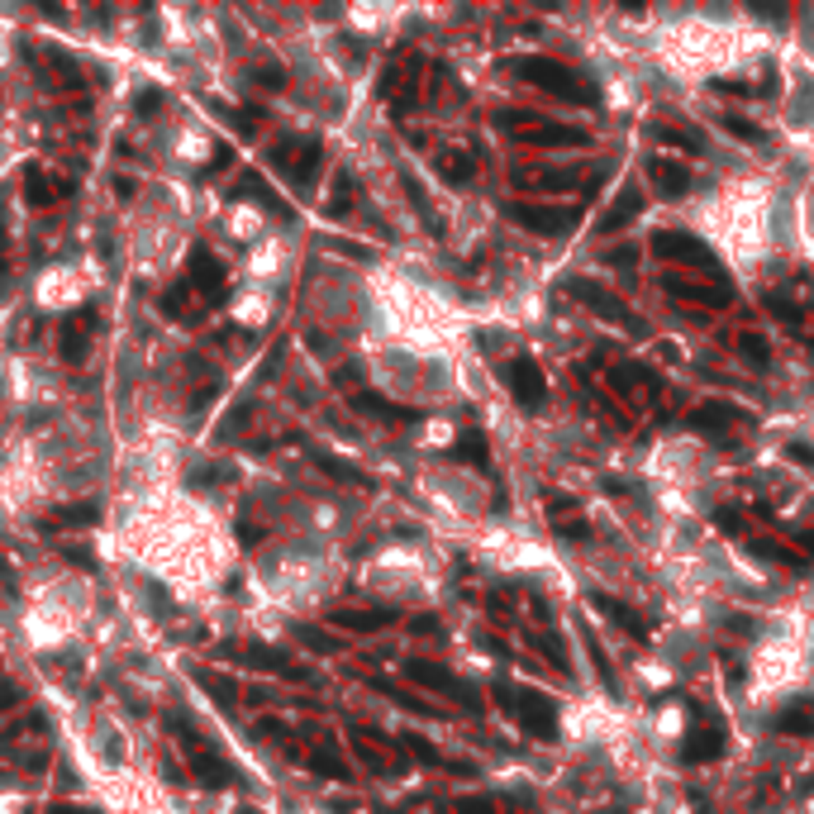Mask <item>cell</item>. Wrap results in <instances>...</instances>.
<instances>
[{"instance_id":"6da1fadb","label":"cell","mask_w":814,"mask_h":814,"mask_svg":"<svg viewBox=\"0 0 814 814\" xmlns=\"http://www.w3.org/2000/svg\"><path fill=\"white\" fill-rule=\"evenodd\" d=\"M509 72L529 77L533 86L553 91V95H562V101H582V105L596 101V86H586V81L576 77L567 62H558V58H515V62H509Z\"/></svg>"},{"instance_id":"7a4b0ae2","label":"cell","mask_w":814,"mask_h":814,"mask_svg":"<svg viewBox=\"0 0 814 814\" xmlns=\"http://www.w3.org/2000/svg\"><path fill=\"white\" fill-rule=\"evenodd\" d=\"M567 291H572L576 300H586V305H590V314H600V320H610L615 329H624V334H639V338L647 334V324H643V320H639V314H633V310H624V300H619V296H610V291H605V286H596V281H582V277H572V281H567Z\"/></svg>"},{"instance_id":"3957f363","label":"cell","mask_w":814,"mask_h":814,"mask_svg":"<svg viewBox=\"0 0 814 814\" xmlns=\"http://www.w3.org/2000/svg\"><path fill=\"white\" fill-rule=\"evenodd\" d=\"M501 700L519 714V724L529 729L533 738H558V705L548 696H538V691H509V686H501Z\"/></svg>"},{"instance_id":"277c9868","label":"cell","mask_w":814,"mask_h":814,"mask_svg":"<svg viewBox=\"0 0 814 814\" xmlns=\"http://www.w3.org/2000/svg\"><path fill=\"white\" fill-rule=\"evenodd\" d=\"M505 215L515 219V224L543 233V239H553V233H567L576 224V210H558V205H505Z\"/></svg>"},{"instance_id":"5b68a950","label":"cell","mask_w":814,"mask_h":814,"mask_svg":"<svg viewBox=\"0 0 814 814\" xmlns=\"http://www.w3.org/2000/svg\"><path fill=\"white\" fill-rule=\"evenodd\" d=\"M653 253L667 257V262H676V257H681V262H696V267H705V272H714V277H720V257H714L700 239H691V233H672V229L657 233V239H653Z\"/></svg>"},{"instance_id":"8992f818","label":"cell","mask_w":814,"mask_h":814,"mask_svg":"<svg viewBox=\"0 0 814 814\" xmlns=\"http://www.w3.org/2000/svg\"><path fill=\"white\" fill-rule=\"evenodd\" d=\"M186 286H191V291H200L205 300H219V296H224V267H219V257H215L205 243H196V248H191V262H186Z\"/></svg>"},{"instance_id":"52a82bcc","label":"cell","mask_w":814,"mask_h":814,"mask_svg":"<svg viewBox=\"0 0 814 814\" xmlns=\"http://www.w3.org/2000/svg\"><path fill=\"white\" fill-rule=\"evenodd\" d=\"M505 386H509V395H515L519 405H529V410L548 400V381H543V371H538L533 357H515V362L505 367Z\"/></svg>"},{"instance_id":"ba28073f","label":"cell","mask_w":814,"mask_h":814,"mask_svg":"<svg viewBox=\"0 0 814 814\" xmlns=\"http://www.w3.org/2000/svg\"><path fill=\"white\" fill-rule=\"evenodd\" d=\"M405 672H410V681H419V686H429V691H444V696H452V700H462L467 710H476V705H481L476 691H467L458 676H452L448 667H438V662H419V657H415Z\"/></svg>"},{"instance_id":"9c48e42d","label":"cell","mask_w":814,"mask_h":814,"mask_svg":"<svg viewBox=\"0 0 814 814\" xmlns=\"http://www.w3.org/2000/svg\"><path fill=\"white\" fill-rule=\"evenodd\" d=\"M186 748H191V777H196L200 786H210V791H219V786H229L233 781V771H229V762L219 757L210 743H200L196 734H186Z\"/></svg>"},{"instance_id":"30bf717a","label":"cell","mask_w":814,"mask_h":814,"mask_svg":"<svg viewBox=\"0 0 814 814\" xmlns=\"http://www.w3.org/2000/svg\"><path fill=\"white\" fill-rule=\"evenodd\" d=\"M743 419H748V415H743L738 405H724V400H705V405L691 410V429L710 434V438H729Z\"/></svg>"},{"instance_id":"8fae6325","label":"cell","mask_w":814,"mask_h":814,"mask_svg":"<svg viewBox=\"0 0 814 814\" xmlns=\"http://www.w3.org/2000/svg\"><path fill=\"white\" fill-rule=\"evenodd\" d=\"M724 753V729L720 724H696L681 743V762H714Z\"/></svg>"},{"instance_id":"7c38bea8","label":"cell","mask_w":814,"mask_h":814,"mask_svg":"<svg viewBox=\"0 0 814 814\" xmlns=\"http://www.w3.org/2000/svg\"><path fill=\"white\" fill-rule=\"evenodd\" d=\"M243 657L253 662L257 672H272V676H286V681H305V667L296 657L277 653V647H243Z\"/></svg>"},{"instance_id":"4fadbf2b","label":"cell","mask_w":814,"mask_h":814,"mask_svg":"<svg viewBox=\"0 0 814 814\" xmlns=\"http://www.w3.org/2000/svg\"><path fill=\"white\" fill-rule=\"evenodd\" d=\"M67 191H72V182H62V176H48L44 167H29V172H24V196H29V205H58Z\"/></svg>"},{"instance_id":"5bb4252c","label":"cell","mask_w":814,"mask_h":814,"mask_svg":"<svg viewBox=\"0 0 814 814\" xmlns=\"http://www.w3.org/2000/svg\"><path fill=\"white\" fill-rule=\"evenodd\" d=\"M590 605H596V610H605V615H610V619H615V624H619V629H629V633H633V639H647V633H653V629H647V624H643V619H639V615H633V610H629V605H624V600L605 596V590H590Z\"/></svg>"},{"instance_id":"9a60e30c","label":"cell","mask_w":814,"mask_h":814,"mask_svg":"<svg viewBox=\"0 0 814 814\" xmlns=\"http://www.w3.org/2000/svg\"><path fill=\"white\" fill-rule=\"evenodd\" d=\"M639 215H643V196H639L633 186H629V191H619V196H615V205L600 215V233H615V229H624L629 219H639Z\"/></svg>"},{"instance_id":"2e32d148","label":"cell","mask_w":814,"mask_h":814,"mask_svg":"<svg viewBox=\"0 0 814 814\" xmlns=\"http://www.w3.org/2000/svg\"><path fill=\"white\" fill-rule=\"evenodd\" d=\"M548 519H553V529L562 538H586V519L576 515V505L567 495H548Z\"/></svg>"},{"instance_id":"e0dca14e","label":"cell","mask_w":814,"mask_h":814,"mask_svg":"<svg viewBox=\"0 0 814 814\" xmlns=\"http://www.w3.org/2000/svg\"><path fill=\"white\" fill-rule=\"evenodd\" d=\"M777 729L791 738H810L814 734V700H791V705L777 714Z\"/></svg>"},{"instance_id":"ac0fdd59","label":"cell","mask_w":814,"mask_h":814,"mask_svg":"<svg viewBox=\"0 0 814 814\" xmlns=\"http://www.w3.org/2000/svg\"><path fill=\"white\" fill-rule=\"evenodd\" d=\"M91 329H95V310H81V320H67V329H62V357L67 362H81V357H86Z\"/></svg>"},{"instance_id":"d6986e66","label":"cell","mask_w":814,"mask_h":814,"mask_svg":"<svg viewBox=\"0 0 814 814\" xmlns=\"http://www.w3.org/2000/svg\"><path fill=\"white\" fill-rule=\"evenodd\" d=\"M338 629H357V633H371V629H386L395 619V610H334L329 615Z\"/></svg>"},{"instance_id":"ffe728a7","label":"cell","mask_w":814,"mask_h":814,"mask_svg":"<svg viewBox=\"0 0 814 814\" xmlns=\"http://www.w3.org/2000/svg\"><path fill=\"white\" fill-rule=\"evenodd\" d=\"M647 172H653V182L662 186V196H672V200H676V196H686V191H691V172H686L681 162H662V158H657V162H653V167H647Z\"/></svg>"},{"instance_id":"44dd1931","label":"cell","mask_w":814,"mask_h":814,"mask_svg":"<svg viewBox=\"0 0 814 814\" xmlns=\"http://www.w3.org/2000/svg\"><path fill=\"white\" fill-rule=\"evenodd\" d=\"M243 196H253V200H257L267 215H277V219H291V205L272 196V191L262 186V176H257V172H248V176H243Z\"/></svg>"},{"instance_id":"7402d4cb","label":"cell","mask_w":814,"mask_h":814,"mask_svg":"<svg viewBox=\"0 0 814 814\" xmlns=\"http://www.w3.org/2000/svg\"><path fill=\"white\" fill-rule=\"evenodd\" d=\"M353 405H357V410H367V415H381V419H400V424L415 419V410H400V405H391L386 395H371V391H357V395H353Z\"/></svg>"},{"instance_id":"603a6c76","label":"cell","mask_w":814,"mask_h":814,"mask_svg":"<svg viewBox=\"0 0 814 814\" xmlns=\"http://www.w3.org/2000/svg\"><path fill=\"white\" fill-rule=\"evenodd\" d=\"M524 139H533V143H572V148H582V143H586V129H562V124H538V129H524Z\"/></svg>"},{"instance_id":"cb8c5ba5","label":"cell","mask_w":814,"mask_h":814,"mask_svg":"<svg viewBox=\"0 0 814 814\" xmlns=\"http://www.w3.org/2000/svg\"><path fill=\"white\" fill-rule=\"evenodd\" d=\"M314 462H320L334 481H348V486H362V491L371 486V476H367V472H357L353 462H338V458H329V452H314Z\"/></svg>"},{"instance_id":"d4e9b609","label":"cell","mask_w":814,"mask_h":814,"mask_svg":"<svg viewBox=\"0 0 814 814\" xmlns=\"http://www.w3.org/2000/svg\"><path fill=\"white\" fill-rule=\"evenodd\" d=\"M452 452L467 462V467H481L486 472V438H481L476 429H467V434H458V444H452Z\"/></svg>"},{"instance_id":"484cf974","label":"cell","mask_w":814,"mask_h":814,"mask_svg":"<svg viewBox=\"0 0 814 814\" xmlns=\"http://www.w3.org/2000/svg\"><path fill=\"white\" fill-rule=\"evenodd\" d=\"M647 134H653L657 143H676V148H686V153H696V148H700V139H696V134H686V129H672V124H647Z\"/></svg>"},{"instance_id":"4316f807","label":"cell","mask_w":814,"mask_h":814,"mask_svg":"<svg viewBox=\"0 0 814 814\" xmlns=\"http://www.w3.org/2000/svg\"><path fill=\"white\" fill-rule=\"evenodd\" d=\"M95 519H101V509H95V505H62V509H53V515H48V524H72V529H77V524H95Z\"/></svg>"},{"instance_id":"83f0119b","label":"cell","mask_w":814,"mask_h":814,"mask_svg":"<svg viewBox=\"0 0 814 814\" xmlns=\"http://www.w3.org/2000/svg\"><path fill=\"white\" fill-rule=\"evenodd\" d=\"M296 639L310 643V653H338L334 633H324V629H314V624H296Z\"/></svg>"},{"instance_id":"f1b7e54d","label":"cell","mask_w":814,"mask_h":814,"mask_svg":"<svg viewBox=\"0 0 814 814\" xmlns=\"http://www.w3.org/2000/svg\"><path fill=\"white\" fill-rule=\"evenodd\" d=\"M438 172H444L448 182H472V176H476V162L467 158V153H458V158L448 153V158H438Z\"/></svg>"},{"instance_id":"f546056e","label":"cell","mask_w":814,"mask_h":814,"mask_svg":"<svg viewBox=\"0 0 814 814\" xmlns=\"http://www.w3.org/2000/svg\"><path fill=\"white\" fill-rule=\"evenodd\" d=\"M200 681H205V691H210L219 705H233V700H239V691H233V681L229 676H219V672H196Z\"/></svg>"},{"instance_id":"4dcf8cb0","label":"cell","mask_w":814,"mask_h":814,"mask_svg":"<svg viewBox=\"0 0 814 814\" xmlns=\"http://www.w3.org/2000/svg\"><path fill=\"white\" fill-rule=\"evenodd\" d=\"M334 191H338V196H334V200H329V215H334V219H338V215H348V210H353V176H348V172H338V182H334Z\"/></svg>"},{"instance_id":"1f68e13d","label":"cell","mask_w":814,"mask_h":814,"mask_svg":"<svg viewBox=\"0 0 814 814\" xmlns=\"http://www.w3.org/2000/svg\"><path fill=\"white\" fill-rule=\"evenodd\" d=\"M738 353H743V357H748V362H753V367H767V362H771L767 343H762V338H757V334H743V338H738Z\"/></svg>"},{"instance_id":"d6a6232c","label":"cell","mask_w":814,"mask_h":814,"mask_svg":"<svg viewBox=\"0 0 814 814\" xmlns=\"http://www.w3.org/2000/svg\"><path fill=\"white\" fill-rule=\"evenodd\" d=\"M314 771H320V777H334V781H348V767H338L334 753H314Z\"/></svg>"},{"instance_id":"836d02e7","label":"cell","mask_w":814,"mask_h":814,"mask_svg":"<svg viewBox=\"0 0 814 814\" xmlns=\"http://www.w3.org/2000/svg\"><path fill=\"white\" fill-rule=\"evenodd\" d=\"M405 748L415 753L424 767H438V748H434V743H424V738H415V734H405Z\"/></svg>"},{"instance_id":"e575fe53","label":"cell","mask_w":814,"mask_h":814,"mask_svg":"<svg viewBox=\"0 0 814 814\" xmlns=\"http://www.w3.org/2000/svg\"><path fill=\"white\" fill-rule=\"evenodd\" d=\"M724 124H729V134H738V139H748V143H762V139H767V134L757 129V124H748V119H734V115H729Z\"/></svg>"},{"instance_id":"d590c367","label":"cell","mask_w":814,"mask_h":814,"mask_svg":"<svg viewBox=\"0 0 814 814\" xmlns=\"http://www.w3.org/2000/svg\"><path fill=\"white\" fill-rule=\"evenodd\" d=\"M329 248H334V253H348V257H371V248L348 243V239H329Z\"/></svg>"},{"instance_id":"8d00e7d4","label":"cell","mask_w":814,"mask_h":814,"mask_svg":"<svg viewBox=\"0 0 814 814\" xmlns=\"http://www.w3.org/2000/svg\"><path fill=\"white\" fill-rule=\"evenodd\" d=\"M134 105H139V115H153V110L162 105V91H139V101H134Z\"/></svg>"},{"instance_id":"74e56055","label":"cell","mask_w":814,"mask_h":814,"mask_svg":"<svg viewBox=\"0 0 814 814\" xmlns=\"http://www.w3.org/2000/svg\"><path fill=\"white\" fill-rule=\"evenodd\" d=\"M786 452H791V462H800V467H814V448H810V444H791Z\"/></svg>"},{"instance_id":"f35d334b","label":"cell","mask_w":814,"mask_h":814,"mask_svg":"<svg viewBox=\"0 0 814 814\" xmlns=\"http://www.w3.org/2000/svg\"><path fill=\"white\" fill-rule=\"evenodd\" d=\"M229 162H233V153H229V148H215V162H210V167H205L200 176H215V172H224Z\"/></svg>"},{"instance_id":"ab89813d","label":"cell","mask_w":814,"mask_h":814,"mask_svg":"<svg viewBox=\"0 0 814 814\" xmlns=\"http://www.w3.org/2000/svg\"><path fill=\"white\" fill-rule=\"evenodd\" d=\"M714 519H720L729 533H743V519H738V509H720V515H714Z\"/></svg>"},{"instance_id":"60d3db41","label":"cell","mask_w":814,"mask_h":814,"mask_svg":"<svg viewBox=\"0 0 814 814\" xmlns=\"http://www.w3.org/2000/svg\"><path fill=\"white\" fill-rule=\"evenodd\" d=\"M458 814H495V810L486 805V800H462V805H458Z\"/></svg>"},{"instance_id":"b9f144b4","label":"cell","mask_w":814,"mask_h":814,"mask_svg":"<svg viewBox=\"0 0 814 814\" xmlns=\"http://www.w3.org/2000/svg\"><path fill=\"white\" fill-rule=\"evenodd\" d=\"M20 700V686H5V691H0V710H10Z\"/></svg>"},{"instance_id":"7bdbcfd3","label":"cell","mask_w":814,"mask_h":814,"mask_svg":"<svg viewBox=\"0 0 814 814\" xmlns=\"http://www.w3.org/2000/svg\"><path fill=\"white\" fill-rule=\"evenodd\" d=\"M729 629H734V633H757L753 619H729Z\"/></svg>"},{"instance_id":"ee69618b","label":"cell","mask_w":814,"mask_h":814,"mask_svg":"<svg viewBox=\"0 0 814 814\" xmlns=\"http://www.w3.org/2000/svg\"><path fill=\"white\" fill-rule=\"evenodd\" d=\"M48 814H101V810H72V805H53Z\"/></svg>"}]
</instances>
